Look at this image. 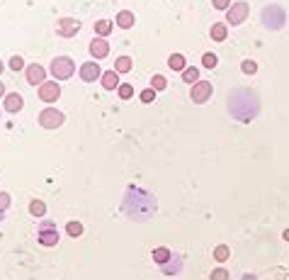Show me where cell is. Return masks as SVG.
I'll return each instance as SVG.
<instances>
[{
    "label": "cell",
    "mask_w": 289,
    "mask_h": 280,
    "mask_svg": "<svg viewBox=\"0 0 289 280\" xmlns=\"http://www.w3.org/2000/svg\"><path fill=\"white\" fill-rule=\"evenodd\" d=\"M49 71L54 76V80H68L75 74V61L71 56H56L51 61V66H49Z\"/></svg>",
    "instance_id": "6da1fadb"
},
{
    "label": "cell",
    "mask_w": 289,
    "mask_h": 280,
    "mask_svg": "<svg viewBox=\"0 0 289 280\" xmlns=\"http://www.w3.org/2000/svg\"><path fill=\"white\" fill-rule=\"evenodd\" d=\"M248 15H251V5H248L246 0L231 2V8L226 10V24H231V27H236V24H243V22L248 20Z\"/></svg>",
    "instance_id": "7a4b0ae2"
},
{
    "label": "cell",
    "mask_w": 289,
    "mask_h": 280,
    "mask_svg": "<svg viewBox=\"0 0 289 280\" xmlns=\"http://www.w3.org/2000/svg\"><path fill=\"white\" fill-rule=\"evenodd\" d=\"M39 124L44 127V130H58L63 122H66V117H63V112L56 110V108H44V110L39 112Z\"/></svg>",
    "instance_id": "3957f363"
},
{
    "label": "cell",
    "mask_w": 289,
    "mask_h": 280,
    "mask_svg": "<svg viewBox=\"0 0 289 280\" xmlns=\"http://www.w3.org/2000/svg\"><path fill=\"white\" fill-rule=\"evenodd\" d=\"M36 239L41 246H56L58 244V229H56L54 222H44L39 224V229H36Z\"/></svg>",
    "instance_id": "277c9868"
},
{
    "label": "cell",
    "mask_w": 289,
    "mask_h": 280,
    "mask_svg": "<svg viewBox=\"0 0 289 280\" xmlns=\"http://www.w3.org/2000/svg\"><path fill=\"white\" fill-rule=\"evenodd\" d=\"M214 93V86L209 83V80H202L199 78L197 83L192 86V90H190V98H192V102H197V105H204L209 98Z\"/></svg>",
    "instance_id": "5b68a950"
},
{
    "label": "cell",
    "mask_w": 289,
    "mask_h": 280,
    "mask_svg": "<svg viewBox=\"0 0 289 280\" xmlns=\"http://www.w3.org/2000/svg\"><path fill=\"white\" fill-rule=\"evenodd\" d=\"M78 76H80V80H83V83H95V80H100V78H102V68H100V64H97L95 58H90V61L80 64Z\"/></svg>",
    "instance_id": "8992f818"
},
{
    "label": "cell",
    "mask_w": 289,
    "mask_h": 280,
    "mask_svg": "<svg viewBox=\"0 0 289 280\" xmlns=\"http://www.w3.org/2000/svg\"><path fill=\"white\" fill-rule=\"evenodd\" d=\"M39 100L41 102H56L58 98H61V86H58V80H46V83H41L39 86Z\"/></svg>",
    "instance_id": "52a82bcc"
},
{
    "label": "cell",
    "mask_w": 289,
    "mask_h": 280,
    "mask_svg": "<svg viewBox=\"0 0 289 280\" xmlns=\"http://www.w3.org/2000/svg\"><path fill=\"white\" fill-rule=\"evenodd\" d=\"M78 30H80V22L73 18H61L58 22H56V34L63 39H71L78 34Z\"/></svg>",
    "instance_id": "ba28073f"
},
{
    "label": "cell",
    "mask_w": 289,
    "mask_h": 280,
    "mask_svg": "<svg viewBox=\"0 0 289 280\" xmlns=\"http://www.w3.org/2000/svg\"><path fill=\"white\" fill-rule=\"evenodd\" d=\"M263 22L272 27V30H280L282 27V22H285V12H282V8H277V5H268L265 8V12H263Z\"/></svg>",
    "instance_id": "9c48e42d"
},
{
    "label": "cell",
    "mask_w": 289,
    "mask_h": 280,
    "mask_svg": "<svg viewBox=\"0 0 289 280\" xmlns=\"http://www.w3.org/2000/svg\"><path fill=\"white\" fill-rule=\"evenodd\" d=\"M88 49H90V56L95 58V61H102V58H107L109 56V42L107 39H102V37H95Z\"/></svg>",
    "instance_id": "30bf717a"
},
{
    "label": "cell",
    "mask_w": 289,
    "mask_h": 280,
    "mask_svg": "<svg viewBox=\"0 0 289 280\" xmlns=\"http://www.w3.org/2000/svg\"><path fill=\"white\" fill-rule=\"evenodd\" d=\"M24 76H27V83H29V86H41V83H46V68L39 66V64H29L27 71H24Z\"/></svg>",
    "instance_id": "8fae6325"
},
{
    "label": "cell",
    "mask_w": 289,
    "mask_h": 280,
    "mask_svg": "<svg viewBox=\"0 0 289 280\" xmlns=\"http://www.w3.org/2000/svg\"><path fill=\"white\" fill-rule=\"evenodd\" d=\"M2 105H5V112L17 114V112L24 108V100H22V95L19 93H7L5 98H2Z\"/></svg>",
    "instance_id": "7c38bea8"
},
{
    "label": "cell",
    "mask_w": 289,
    "mask_h": 280,
    "mask_svg": "<svg viewBox=\"0 0 289 280\" xmlns=\"http://www.w3.org/2000/svg\"><path fill=\"white\" fill-rule=\"evenodd\" d=\"M100 83H102V88L105 90H117L122 83H119V74L114 71V68H109V71H102V78H100Z\"/></svg>",
    "instance_id": "4fadbf2b"
},
{
    "label": "cell",
    "mask_w": 289,
    "mask_h": 280,
    "mask_svg": "<svg viewBox=\"0 0 289 280\" xmlns=\"http://www.w3.org/2000/svg\"><path fill=\"white\" fill-rule=\"evenodd\" d=\"M134 22H136V18H134V12H131V10H119V12H117V18H114V24H117V27H122V30H131V27H134Z\"/></svg>",
    "instance_id": "5bb4252c"
},
{
    "label": "cell",
    "mask_w": 289,
    "mask_h": 280,
    "mask_svg": "<svg viewBox=\"0 0 289 280\" xmlns=\"http://www.w3.org/2000/svg\"><path fill=\"white\" fill-rule=\"evenodd\" d=\"M209 34H212L214 42H224V39L229 37V24L226 22H214L212 30H209Z\"/></svg>",
    "instance_id": "9a60e30c"
},
{
    "label": "cell",
    "mask_w": 289,
    "mask_h": 280,
    "mask_svg": "<svg viewBox=\"0 0 289 280\" xmlns=\"http://www.w3.org/2000/svg\"><path fill=\"white\" fill-rule=\"evenodd\" d=\"M170 258H173V251H170L168 246H158V248H153V261L158 263V266H165Z\"/></svg>",
    "instance_id": "2e32d148"
},
{
    "label": "cell",
    "mask_w": 289,
    "mask_h": 280,
    "mask_svg": "<svg viewBox=\"0 0 289 280\" xmlns=\"http://www.w3.org/2000/svg\"><path fill=\"white\" fill-rule=\"evenodd\" d=\"M212 256H214V261H219V263L229 261V258H231V246H226V244H219V246H214Z\"/></svg>",
    "instance_id": "e0dca14e"
},
{
    "label": "cell",
    "mask_w": 289,
    "mask_h": 280,
    "mask_svg": "<svg viewBox=\"0 0 289 280\" xmlns=\"http://www.w3.org/2000/svg\"><path fill=\"white\" fill-rule=\"evenodd\" d=\"M180 268H182V258H180V256H173V258H170V261L165 263V266H161V270L165 273V276L180 273Z\"/></svg>",
    "instance_id": "ac0fdd59"
},
{
    "label": "cell",
    "mask_w": 289,
    "mask_h": 280,
    "mask_svg": "<svg viewBox=\"0 0 289 280\" xmlns=\"http://www.w3.org/2000/svg\"><path fill=\"white\" fill-rule=\"evenodd\" d=\"M112 30H114V22H109V20H97V22H95V34H97V37L105 39Z\"/></svg>",
    "instance_id": "d6986e66"
},
{
    "label": "cell",
    "mask_w": 289,
    "mask_h": 280,
    "mask_svg": "<svg viewBox=\"0 0 289 280\" xmlns=\"http://www.w3.org/2000/svg\"><path fill=\"white\" fill-rule=\"evenodd\" d=\"M168 66H170V68H173V71H185V68H187V58H185V56L182 54H170V58H168Z\"/></svg>",
    "instance_id": "ffe728a7"
},
{
    "label": "cell",
    "mask_w": 289,
    "mask_h": 280,
    "mask_svg": "<svg viewBox=\"0 0 289 280\" xmlns=\"http://www.w3.org/2000/svg\"><path fill=\"white\" fill-rule=\"evenodd\" d=\"M131 66H134L131 56H119V58L114 61V71H117V74H129V71H131Z\"/></svg>",
    "instance_id": "44dd1931"
},
{
    "label": "cell",
    "mask_w": 289,
    "mask_h": 280,
    "mask_svg": "<svg viewBox=\"0 0 289 280\" xmlns=\"http://www.w3.org/2000/svg\"><path fill=\"white\" fill-rule=\"evenodd\" d=\"M182 80H185V83H192V86H195V83L199 80V68H197V66H187V68L182 71Z\"/></svg>",
    "instance_id": "7402d4cb"
},
{
    "label": "cell",
    "mask_w": 289,
    "mask_h": 280,
    "mask_svg": "<svg viewBox=\"0 0 289 280\" xmlns=\"http://www.w3.org/2000/svg\"><path fill=\"white\" fill-rule=\"evenodd\" d=\"M29 214H32V217H44V214H46V205H44L41 200H32V202H29Z\"/></svg>",
    "instance_id": "603a6c76"
},
{
    "label": "cell",
    "mask_w": 289,
    "mask_h": 280,
    "mask_svg": "<svg viewBox=\"0 0 289 280\" xmlns=\"http://www.w3.org/2000/svg\"><path fill=\"white\" fill-rule=\"evenodd\" d=\"M217 64H219V58H217V54L214 52H207V54H202V66L204 68H217Z\"/></svg>",
    "instance_id": "cb8c5ba5"
},
{
    "label": "cell",
    "mask_w": 289,
    "mask_h": 280,
    "mask_svg": "<svg viewBox=\"0 0 289 280\" xmlns=\"http://www.w3.org/2000/svg\"><path fill=\"white\" fill-rule=\"evenodd\" d=\"M151 88L158 93V90H165L168 88V78L165 76H161V74H156L153 78H151Z\"/></svg>",
    "instance_id": "d4e9b609"
},
{
    "label": "cell",
    "mask_w": 289,
    "mask_h": 280,
    "mask_svg": "<svg viewBox=\"0 0 289 280\" xmlns=\"http://www.w3.org/2000/svg\"><path fill=\"white\" fill-rule=\"evenodd\" d=\"M117 95H119L122 100H129V98H134V86H131V83H122V86L117 88Z\"/></svg>",
    "instance_id": "484cf974"
},
{
    "label": "cell",
    "mask_w": 289,
    "mask_h": 280,
    "mask_svg": "<svg viewBox=\"0 0 289 280\" xmlns=\"http://www.w3.org/2000/svg\"><path fill=\"white\" fill-rule=\"evenodd\" d=\"M241 71H243L246 76H255L258 74V64H255L253 58H246V61L241 64Z\"/></svg>",
    "instance_id": "4316f807"
},
{
    "label": "cell",
    "mask_w": 289,
    "mask_h": 280,
    "mask_svg": "<svg viewBox=\"0 0 289 280\" xmlns=\"http://www.w3.org/2000/svg\"><path fill=\"white\" fill-rule=\"evenodd\" d=\"M66 232H68V236H80V234H83V224L73 220V222L66 224Z\"/></svg>",
    "instance_id": "83f0119b"
},
{
    "label": "cell",
    "mask_w": 289,
    "mask_h": 280,
    "mask_svg": "<svg viewBox=\"0 0 289 280\" xmlns=\"http://www.w3.org/2000/svg\"><path fill=\"white\" fill-rule=\"evenodd\" d=\"M7 68H12L15 74H17V71H22V68H27V66H24V58L15 54V56H12V58H10V64H7Z\"/></svg>",
    "instance_id": "f1b7e54d"
},
{
    "label": "cell",
    "mask_w": 289,
    "mask_h": 280,
    "mask_svg": "<svg viewBox=\"0 0 289 280\" xmlns=\"http://www.w3.org/2000/svg\"><path fill=\"white\" fill-rule=\"evenodd\" d=\"M229 278H231V276H229L226 268H214L212 276H209V280H229Z\"/></svg>",
    "instance_id": "f546056e"
},
{
    "label": "cell",
    "mask_w": 289,
    "mask_h": 280,
    "mask_svg": "<svg viewBox=\"0 0 289 280\" xmlns=\"http://www.w3.org/2000/svg\"><path fill=\"white\" fill-rule=\"evenodd\" d=\"M139 98H141V102L148 105V102H153V100H156V90H153V88H146V90H141Z\"/></svg>",
    "instance_id": "4dcf8cb0"
},
{
    "label": "cell",
    "mask_w": 289,
    "mask_h": 280,
    "mask_svg": "<svg viewBox=\"0 0 289 280\" xmlns=\"http://www.w3.org/2000/svg\"><path fill=\"white\" fill-rule=\"evenodd\" d=\"M212 8H217V10H229V8H231V0H212Z\"/></svg>",
    "instance_id": "1f68e13d"
},
{
    "label": "cell",
    "mask_w": 289,
    "mask_h": 280,
    "mask_svg": "<svg viewBox=\"0 0 289 280\" xmlns=\"http://www.w3.org/2000/svg\"><path fill=\"white\" fill-rule=\"evenodd\" d=\"M10 207V195L7 192H0V212H5Z\"/></svg>",
    "instance_id": "d6a6232c"
},
{
    "label": "cell",
    "mask_w": 289,
    "mask_h": 280,
    "mask_svg": "<svg viewBox=\"0 0 289 280\" xmlns=\"http://www.w3.org/2000/svg\"><path fill=\"white\" fill-rule=\"evenodd\" d=\"M5 95H7V90H5V83H2V80H0V100H2V98H5Z\"/></svg>",
    "instance_id": "836d02e7"
},
{
    "label": "cell",
    "mask_w": 289,
    "mask_h": 280,
    "mask_svg": "<svg viewBox=\"0 0 289 280\" xmlns=\"http://www.w3.org/2000/svg\"><path fill=\"white\" fill-rule=\"evenodd\" d=\"M282 239H285V242H289V229H285V234H282Z\"/></svg>",
    "instance_id": "e575fe53"
},
{
    "label": "cell",
    "mask_w": 289,
    "mask_h": 280,
    "mask_svg": "<svg viewBox=\"0 0 289 280\" xmlns=\"http://www.w3.org/2000/svg\"><path fill=\"white\" fill-rule=\"evenodd\" d=\"M243 280H258L255 276H243Z\"/></svg>",
    "instance_id": "d590c367"
},
{
    "label": "cell",
    "mask_w": 289,
    "mask_h": 280,
    "mask_svg": "<svg viewBox=\"0 0 289 280\" xmlns=\"http://www.w3.org/2000/svg\"><path fill=\"white\" fill-rule=\"evenodd\" d=\"M2 68H5V64H2V61H0V74H2Z\"/></svg>",
    "instance_id": "8d00e7d4"
}]
</instances>
